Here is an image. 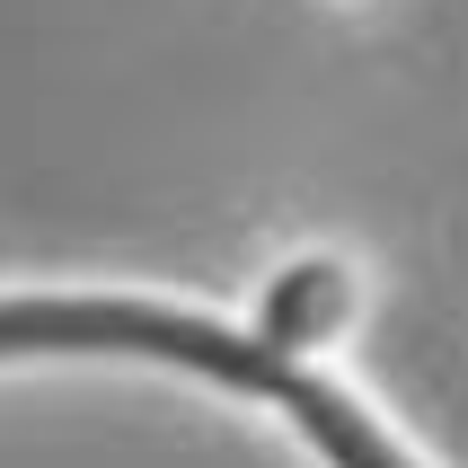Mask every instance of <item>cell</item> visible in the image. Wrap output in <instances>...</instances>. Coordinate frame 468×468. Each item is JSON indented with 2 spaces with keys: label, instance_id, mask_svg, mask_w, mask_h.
Instances as JSON below:
<instances>
[{
  "label": "cell",
  "instance_id": "7a4b0ae2",
  "mask_svg": "<svg viewBox=\"0 0 468 468\" xmlns=\"http://www.w3.org/2000/svg\"><path fill=\"white\" fill-rule=\"evenodd\" d=\"M265 398L283 407L301 433H310V451L327 468H416L407 451L389 442V424L371 416L354 389H336V380H318L310 363H274V380H265Z\"/></svg>",
  "mask_w": 468,
  "mask_h": 468
},
{
  "label": "cell",
  "instance_id": "6da1fadb",
  "mask_svg": "<svg viewBox=\"0 0 468 468\" xmlns=\"http://www.w3.org/2000/svg\"><path fill=\"white\" fill-rule=\"evenodd\" d=\"M354 310H363V283H354L345 257H292V265L265 274L248 336H257L274 363H310V354H327V345L354 327Z\"/></svg>",
  "mask_w": 468,
  "mask_h": 468
}]
</instances>
